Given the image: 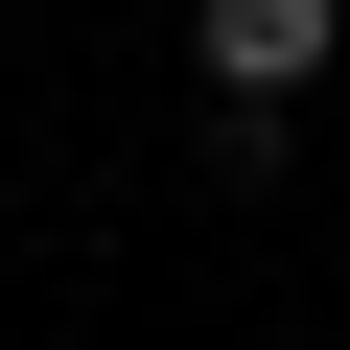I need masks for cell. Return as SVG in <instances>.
Here are the masks:
<instances>
[{"label": "cell", "mask_w": 350, "mask_h": 350, "mask_svg": "<svg viewBox=\"0 0 350 350\" xmlns=\"http://www.w3.org/2000/svg\"><path fill=\"white\" fill-rule=\"evenodd\" d=\"M327 47H350V0H187V70H211L234 117H280Z\"/></svg>", "instance_id": "cell-1"}]
</instances>
